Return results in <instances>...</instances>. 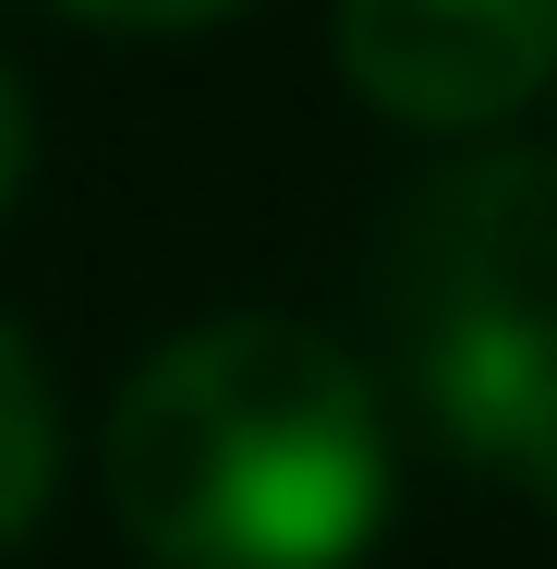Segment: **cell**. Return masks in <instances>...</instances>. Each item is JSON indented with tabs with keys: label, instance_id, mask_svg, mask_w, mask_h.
<instances>
[{
	"label": "cell",
	"instance_id": "6da1fadb",
	"mask_svg": "<svg viewBox=\"0 0 557 569\" xmlns=\"http://www.w3.org/2000/svg\"><path fill=\"white\" fill-rule=\"evenodd\" d=\"M388 400L291 316H219L110 400V521L158 569H351L388 533Z\"/></svg>",
	"mask_w": 557,
	"mask_h": 569
},
{
	"label": "cell",
	"instance_id": "7a4b0ae2",
	"mask_svg": "<svg viewBox=\"0 0 557 569\" xmlns=\"http://www.w3.org/2000/svg\"><path fill=\"white\" fill-rule=\"evenodd\" d=\"M400 376L448 449L557 509V158H473L388 230Z\"/></svg>",
	"mask_w": 557,
	"mask_h": 569
},
{
	"label": "cell",
	"instance_id": "3957f363",
	"mask_svg": "<svg viewBox=\"0 0 557 569\" xmlns=\"http://www.w3.org/2000/svg\"><path fill=\"white\" fill-rule=\"evenodd\" d=\"M351 98L412 133H485L557 86V0H339Z\"/></svg>",
	"mask_w": 557,
	"mask_h": 569
},
{
	"label": "cell",
	"instance_id": "277c9868",
	"mask_svg": "<svg viewBox=\"0 0 557 569\" xmlns=\"http://www.w3.org/2000/svg\"><path fill=\"white\" fill-rule=\"evenodd\" d=\"M49 485H61V400H49L37 340L0 316V546L49 509Z\"/></svg>",
	"mask_w": 557,
	"mask_h": 569
},
{
	"label": "cell",
	"instance_id": "5b68a950",
	"mask_svg": "<svg viewBox=\"0 0 557 569\" xmlns=\"http://www.w3.org/2000/svg\"><path fill=\"white\" fill-rule=\"evenodd\" d=\"M61 12H86V24H121V37H195V24H230V12H255V0H61Z\"/></svg>",
	"mask_w": 557,
	"mask_h": 569
},
{
	"label": "cell",
	"instance_id": "8992f818",
	"mask_svg": "<svg viewBox=\"0 0 557 569\" xmlns=\"http://www.w3.org/2000/svg\"><path fill=\"white\" fill-rule=\"evenodd\" d=\"M12 194H24V86L0 73V219H12Z\"/></svg>",
	"mask_w": 557,
	"mask_h": 569
}]
</instances>
